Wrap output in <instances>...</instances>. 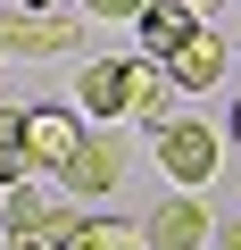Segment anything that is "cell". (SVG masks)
I'll list each match as a JSON object with an SVG mask.
<instances>
[{"label":"cell","instance_id":"cell-6","mask_svg":"<svg viewBox=\"0 0 241 250\" xmlns=\"http://www.w3.org/2000/svg\"><path fill=\"white\" fill-rule=\"evenodd\" d=\"M0 50L9 59H58V50H75V17L67 9H9L0 17Z\"/></svg>","mask_w":241,"mask_h":250},{"label":"cell","instance_id":"cell-13","mask_svg":"<svg viewBox=\"0 0 241 250\" xmlns=\"http://www.w3.org/2000/svg\"><path fill=\"white\" fill-rule=\"evenodd\" d=\"M75 9H83V17H100V25H125V17H142V9H150V0H75Z\"/></svg>","mask_w":241,"mask_h":250},{"label":"cell","instance_id":"cell-18","mask_svg":"<svg viewBox=\"0 0 241 250\" xmlns=\"http://www.w3.org/2000/svg\"><path fill=\"white\" fill-rule=\"evenodd\" d=\"M9 250H50V242H9Z\"/></svg>","mask_w":241,"mask_h":250},{"label":"cell","instance_id":"cell-8","mask_svg":"<svg viewBox=\"0 0 241 250\" xmlns=\"http://www.w3.org/2000/svg\"><path fill=\"white\" fill-rule=\"evenodd\" d=\"M191 34H200V17L183 9V0H150V9L133 17V42H142V59H158V67H167V59H175Z\"/></svg>","mask_w":241,"mask_h":250},{"label":"cell","instance_id":"cell-5","mask_svg":"<svg viewBox=\"0 0 241 250\" xmlns=\"http://www.w3.org/2000/svg\"><path fill=\"white\" fill-rule=\"evenodd\" d=\"M142 242H150V250H200V242H216V217H208L200 192H167V200L142 217Z\"/></svg>","mask_w":241,"mask_h":250},{"label":"cell","instance_id":"cell-3","mask_svg":"<svg viewBox=\"0 0 241 250\" xmlns=\"http://www.w3.org/2000/svg\"><path fill=\"white\" fill-rule=\"evenodd\" d=\"M125 167H133L125 134L92 125V134H83V150H75V159H67V175H58V192H67V200H100V192H116V184H125Z\"/></svg>","mask_w":241,"mask_h":250},{"label":"cell","instance_id":"cell-12","mask_svg":"<svg viewBox=\"0 0 241 250\" xmlns=\"http://www.w3.org/2000/svg\"><path fill=\"white\" fill-rule=\"evenodd\" d=\"M0 175L25 184V108H0Z\"/></svg>","mask_w":241,"mask_h":250},{"label":"cell","instance_id":"cell-10","mask_svg":"<svg viewBox=\"0 0 241 250\" xmlns=\"http://www.w3.org/2000/svg\"><path fill=\"white\" fill-rule=\"evenodd\" d=\"M125 117H142L150 134L175 117V75H167L158 59H133V100H125Z\"/></svg>","mask_w":241,"mask_h":250},{"label":"cell","instance_id":"cell-1","mask_svg":"<svg viewBox=\"0 0 241 250\" xmlns=\"http://www.w3.org/2000/svg\"><path fill=\"white\" fill-rule=\"evenodd\" d=\"M216 159H224V142H216L208 117H167V125H158V167H167V184L200 192V184H216Z\"/></svg>","mask_w":241,"mask_h":250},{"label":"cell","instance_id":"cell-14","mask_svg":"<svg viewBox=\"0 0 241 250\" xmlns=\"http://www.w3.org/2000/svg\"><path fill=\"white\" fill-rule=\"evenodd\" d=\"M216 250H241V217H224V225H216Z\"/></svg>","mask_w":241,"mask_h":250},{"label":"cell","instance_id":"cell-4","mask_svg":"<svg viewBox=\"0 0 241 250\" xmlns=\"http://www.w3.org/2000/svg\"><path fill=\"white\" fill-rule=\"evenodd\" d=\"M83 134L92 125L75 108H25V167L34 175H67V159L83 150Z\"/></svg>","mask_w":241,"mask_h":250},{"label":"cell","instance_id":"cell-11","mask_svg":"<svg viewBox=\"0 0 241 250\" xmlns=\"http://www.w3.org/2000/svg\"><path fill=\"white\" fill-rule=\"evenodd\" d=\"M67 250H150V242H142V225H125V217H83V225L67 233Z\"/></svg>","mask_w":241,"mask_h":250},{"label":"cell","instance_id":"cell-7","mask_svg":"<svg viewBox=\"0 0 241 250\" xmlns=\"http://www.w3.org/2000/svg\"><path fill=\"white\" fill-rule=\"evenodd\" d=\"M125 100H133V59H92L75 75V108L83 117H125Z\"/></svg>","mask_w":241,"mask_h":250},{"label":"cell","instance_id":"cell-15","mask_svg":"<svg viewBox=\"0 0 241 250\" xmlns=\"http://www.w3.org/2000/svg\"><path fill=\"white\" fill-rule=\"evenodd\" d=\"M183 9H191V17H208V9H216V0H183Z\"/></svg>","mask_w":241,"mask_h":250},{"label":"cell","instance_id":"cell-16","mask_svg":"<svg viewBox=\"0 0 241 250\" xmlns=\"http://www.w3.org/2000/svg\"><path fill=\"white\" fill-rule=\"evenodd\" d=\"M17 9H58V0H17Z\"/></svg>","mask_w":241,"mask_h":250},{"label":"cell","instance_id":"cell-2","mask_svg":"<svg viewBox=\"0 0 241 250\" xmlns=\"http://www.w3.org/2000/svg\"><path fill=\"white\" fill-rule=\"evenodd\" d=\"M0 225H9V242H50L67 250V233L83 225L67 208V192H42V184H9V208H0Z\"/></svg>","mask_w":241,"mask_h":250},{"label":"cell","instance_id":"cell-17","mask_svg":"<svg viewBox=\"0 0 241 250\" xmlns=\"http://www.w3.org/2000/svg\"><path fill=\"white\" fill-rule=\"evenodd\" d=\"M233 142H241V100H233Z\"/></svg>","mask_w":241,"mask_h":250},{"label":"cell","instance_id":"cell-9","mask_svg":"<svg viewBox=\"0 0 241 250\" xmlns=\"http://www.w3.org/2000/svg\"><path fill=\"white\" fill-rule=\"evenodd\" d=\"M167 75H175V92H216V83H224V34L200 25V34L167 59Z\"/></svg>","mask_w":241,"mask_h":250},{"label":"cell","instance_id":"cell-19","mask_svg":"<svg viewBox=\"0 0 241 250\" xmlns=\"http://www.w3.org/2000/svg\"><path fill=\"white\" fill-rule=\"evenodd\" d=\"M0 208H9V175H0Z\"/></svg>","mask_w":241,"mask_h":250}]
</instances>
